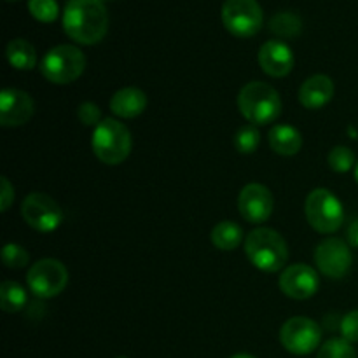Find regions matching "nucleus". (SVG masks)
<instances>
[{"label": "nucleus", "instance_id": "obj_17", "mask_svg": "<svg viewBox=\"0 0 358 358\" xmlns=\"http://www.w3.org/2000/svg\"><path fill=\"white\" fill-rule=\"evenodd\" d=\"M110 110L117 117L122 119H135L143 114L147 107V96L138 87H122L112 96Z\"/></svg>", "mask_w": 358, "mask_h": 358}, {"label": "nucleus", "instance_id": "obj_31", "mask_svg": "<svg viewBox=\"0 0 358 358\" xmlns=\"http://www.w3.org/2000/svg\"><path fill=\"white\" fill-rule=\"evenodd\" d=\"M346 241L350 243V247L358 248V219L350 224L348 231H346Z\"/></svg>", "mask_w": 358, "mask_h": 358}, {"label": "nucleus", "instance_id": "obj_5", "mask_svg": "<svg viewBox=\"0 0 358 358\" xmlns=\"http://www.w3.org/2000/svg\"><path fill=\"white\" fill-rule=\"evenodd\" d=\"M86 69V56L70 44L49 49L41 62V73L52 84H70L79 79Z\"/></svg>", "mask_w": 358, "mask_h": 358}, {"label": "nucleus", "instance_id": "obj_6", "mask_svg": "<svg viewBox=\"0 0 358 358\" xmlns=\"http://www.w3.org/2000/svg\"><path fill=\"white\" fill-rule=\"evenodd\" d=\"M308 224L317 233L332 234L345 222V208L343 203L329 189H315L308 194L304 203Z\"/></svg>", "mask_w": 358, "mask_h": 358}, {"label": "nucleus", "instance_id": "obj_1", "mask_svg": "<svg viewBox=\"0 0 358 358\" xmlns=\"http://www.w3.org/2000/svg\"><path fill=\"white\" fill-rule=\"evenodd\" d=\"M63 30L77 44H98L108 30L103 0H69L63 10Z\"/></svg>", "mask_w": 358, "mask_h": 358}, {"label": "nucleus", "instance_id": "obj_15", "mask_svg": "<svg viewBox=\"0 0 358 358\" xmlns=\"http://www.w3.org/2000/svg\"><path fill=\"white\" fill-rule=\"evenodd\" d=\"M259 65L269 77H285L292 72L296 58L285 42L268 41L259 49Z\"/></svg>", "mask_w": 358, "mask_h": 358}, {"label": "nucleus", "instance_id": "obj_12", "mask_svg": "<svg viewBox=\"0 0 358 358\" xmlns=\"http://www.w3.org/2000/svg\"><path fill=\"white\" fill-rule=\"evenodd\" d=\"M278 285L280 290L290 299L306 301L313 297L320 289V276L311 266L297 262V264L287 266L283 269Z\"/></svg>", "mask_w": 358, "mask_h": 358}, {"label": "nucleus", "instance_id": "obj_28", "mask_svg": "<svg viewBox=\"0 0 358 358\" xmlns=\"http://www.w3.org/2000/svg\"><path fill=\"white\" fill-rule=\"evenodd\" d=\"M77 115H79V121L84 126H94L96 128L101 122V110L93 101H84V103H80L79 108H77Z\"/></svg>", "mask_w": 358, "mask_h": 358}, {"label": "nucleus", "instance_id": "obj_30", "mask_svg": "<svg viewBox=\"0 0 358 358\" xmlns=\"http://www.w3.org/2000/svg\"><path fill=\"white\" fill-rule=\"evenodd\" d=\"M0 184H2V194H0V201H2V212H7L10 206V203L14 201V187L10 185L9 178L2 177L0 178Z\"/></svg>", "mask_w": 358, "mask_h": 358}, {"label": "nucleus", "instance_id": "obj_34", "mask_svg": "<svg viewBox=\"0 0 358 358\" xmlns=\"http://www.w3.org/2000/svg\"><path fill=\"white\" fill-rule=\"evenodd\" d=\"M115 358H128V357H115Z\"/></svg>", "mask_w": 358, "mask_h": 358}, {"label": "nucleus", "instance_id": "obj_18", "mask_svg": "<svg viewBox=\"0 0 358 358\" xmlns=\"http://www.w3.org/2000/svg\"><path fill=\"white\" fill-rule=\"evenodd\" d=\"M269 145L280 156H296L303 147V136L299 129L289 124L273 126L268 135Z\"/></svg>", "mask_w": 358, "mask_h": 358}, {"label": "nucleus", "instance_id": "obj_11", "mask_svg": "<svg viewBox=\"0 0 358 358\" xmlns=\"http://www.w3.org/2000/svg\"><path fill=\"white\" fill-rule=\"evenodd\" d=\"M352 250L341 238H325L315 250V262L318 271L332 280H341L352 269Z\"/></svg>", "mask_w": 358, "mask_h": 358}, {"label": "nucleus", "instance_id": "obj_7", "mask_svg": "<svg viewBox=\"0 0 358 358\" xmlns=\"http://www.w3.org/2000/svg\"><path fill=\"white\" fill-rule=\"evenodd\" d=\"M222 23L231 35L240 38L254 37L264 24V14L257 0H226Z\"/></svg>", "mask_w": 358, "mask_h": 358}, {"label": "nucleus", "instance_id": "obj_25", "mask_svg": "<svg viewBox=\"0 0 358 358\" xmlns=\"http://www.w3.org/2000/svg\"><path fill=\"white\" fill-rule=\"evenodd\" d=\"M329 166L336 173H346L355 166V154L352 149L345 145H338L329 152Z\"/></svg>", "mask_w": 358, "mask_h": 358}, {"label": "nucleus", "instance_id": "obj_4", "mask_svg": "<svg viewBox=\"0 0 358 358\" xmlns=\"http://www.w3.org/2000/svg\"><path fill=\"white\" fill-rule=\"evenodd\" d=\"M131 133L117 119H103L96 128L93 129V147L94 156L103 164H121L128 159L131 152Z\"/></svg>", "mask_w": 358, "mask_h": 358}, {"label": "nucleus", "instance_id": "obj_8", "mask_svg": "<svg viewBox=\"0 0 358 358\" xmlns=\"http://www.w3.org/2000/svg\"><path fill=\"white\" fill-rule=\"evenodd\" d=\"M280 343L292 355H310L320 346L322 327L306 317L289 318L280 329Z\"/></svg>", "mask_w": 358, "mask_h": 358}, {"label": "nucleus", "instance_id": "obj_3", "mask_svg": "<svg viewBox=\"0 0 358 358\" xmlns=\"http://www.w3.org/2000/svg\"><path fill=\"white\" fill-rule=\"evenodd\" d=\"M238 108L250 124H271L282 114V98L273 86L254 80L245 84L238 93Z\"/></svg>", "mask_w": 358, "mask_h": 358}, {"label": "nucleus", "instance_id": "obj_29", "mask_svg": "<svg viewBox=\"0 0 358 358\" xmlns=\"http://www.w3.org/2000/svg\"><path fill=\"white\" fill-rule=\"evenodd\" d=\"M341 334L343 339H346L348 343H358V310L350 311L348 315H345L341 320Z\"/></svg>", "mask_w": 358, "mask_h": 358}, {"label": "nucleus", "instance_id": "obj_22", "mask_svg": "<svg viewBox=\"0 0 358 358\" xmlns=\"http://www.w3.org/2000/svg\"><path fill=\"white\" fill-rule=\"evenodd\" d=\"M269 30L280 38H294L303 30V21L294 13H278L269 20Z\"/></svg>", "mask_w": 358, "mask_h": 358}, {"label": "nucleus", "instance_id": "obj_21", "mask_svg": "<svg viewBox=\"0 0 358 358\" xmlns=\"http://www.w3.org/2000/svg\"><path fill=\"white\" fill-rule=\"evenodd\" d=\"M27 306V290L16 282H3L0 285V308L6 313H17Z\"/></svg>", "mask_w": 358, "mask_h": 358}, {"label": "nucleus", "instance_id": "obj_2", "mask_svg": "<svg viewBox=\"0 0 358 358\" xmlns=\"http://www.w3.org/2000/svg\"><path fill=\"white\" fill-rule=\"evenodd\" d=\"M245 254L257 269L278 273L289 261V247L278 231L271 227H257L245 240Z\"/></svg>", "mask_w": 358, "mask_h": 358}, {"label": "nucleus", "instance_id": "obj_32", "mask_svg": "<svg viewBox=\"0 0 358 358\" xmlns=\"http://www.w3.org/2000/svg\"><path fill=\"white\" fill-rule=\"evenodd\" d=\"M231 358H255L254 355H248V353H238V355L231 357Z\"/></svg>", "mask_w": 358, "mask_h": 358}, {"label": "nucleus", "instance_id": "obj_20", "mask_svg": "<svg viewBox=\"0 0 358 358\" xmlns=\"http://www.w3.org/2000/svg\"><path fill=\"white\" fill-rule=\"evenodd\" d=\"M210 238L219 250L231 252L240 247V243L243 241V229L233 220H222L213 227Z\"/></svg>", "mask_w": 358, "mask_h": 358}, {"label": "nucleus", "instance_id": "obj_24", "mask_svg": "<svg viewBox=\"0 0 358 358\" xmlns=\"http://www.w3.org/2000/svg\"><path fill=\"white\" fill-rule=\"evenodd\" d=\"M317 358H358L355 348L352 346V343H348L343 338L329 339L327 343L322 345V348L318 350Z\"/></svg>", "mask_w": 358, "mask_h": 358}, {"label": "nucleus", "instance_id": "obj_33", "mask_svg": "<svg viewBox=\"0 0 358 358\" xmlns=\"http://www.w3.org/2000/svg\"><path fill=\"white\" fill-rule=\"evenodd\" d=\"M355 180H357V184H358V164H357V168H355Z\"/></svg>", "mask_w": 358, "mask_h": 358}, {"label": "nucleus", "instance_id": "obj_9", "mask_svg": "<svg viewBox=\"0 0 358 358\" xmlns=\"http://www.w3.org/2000/svg\"><path fill=\"white\" fill-rule=\"evenodd\" d=\"M27 283L30 292L41 299L59 296L69 283V271L56 259H42L28 269Z\"/></svg>", "mask_w": 358, "mask_h": 358}, {"label": "nucleus", "instance_id": "obj_13", "mask_svg": "<svg viewBox=\"0 0 358 358\" xmlns=\"http://www.w3.org/2000/svg\"><path fill=\"white\" fill-rule=\"evenodd\" d=\"M275 199L271 191L262 184H247L238 196V210L250 224H262L271 217Z\"/></svg>", "mask_w": 358, "mask_h": 358}, {"label": "nucleus", "instance_id": "obj_27", "mask_svg": "<svg viewBox=\"0 0 358 358\" xmlns=\"http://www.w3.org/2000/svg\"><path fill=\"white\" fill-rule=\"evenodd\" d=\"M2 261L9 269H21L30 262V254L21 245L7 243L2 248Z\"/></svg>", "mask_w": 358, "mask_h": 358}, {"label": "nucleus", "instance_id": "obj_14", "mask_svg": "<svg viewBox=\"0 0 358 358\" xmlns=\"http://www.w3.org/2000/svg\"><path fill=\"white\" fill-rule=\"evenodd\" d=\"M35 112V103L27 91L6 87L0 93V124L3 128H17L27 124Z\"/></svg>", "mask_w": 358, "mask_h": 358}, {"label": "nucleus", "instance_id": "obj_26", "mask_svg": "<svg viewBox=\"0 0 358 358\" xmlns=\"http://www.w3.org/2000/svg\"><path fill=\"white\" fill-rule=\"evenodd\" d=\"M28 10L41 23H52L59 13L56 0H28Z\"/></svg>", "mask_w": 358, "mask_h": 358}, {"label": "nucleus", "instance_id": "obj_19", "mask_svg": "<svg viewBox=\"0 0 358 358\" xmlns=\"http://www.w3.org/2000/svg\"><path fill=\"white\" fill-rule=\"evenodd\" d=\"M9 65L16 70H31L37 65V51L34 45L24 38H14L7 44L6 49Z\"/></svg>", "mask_w": 358, "mask_h": 358}, {"label": "nucleus", "instance_id": "obj_16", "mask_svg": "<svg viewBox=\"0 0 358 358\" xmlns=\"http://www.w3.org/2000/svg\"><path fill=\"white\" fill-rule=\"evenodd\" d=\"M334 91L336 87L331 77L317 73L303 83L299 90V101L308 110H318L332 100Z\"/></svg>", "mask_w": 358, "mask_h": 358}, {"label": "nucleus", "instance_id": "obj_10", "mask_svg": "<svg viewBox=\"0 0 358 358\" xmlns=\"http://www.w3.org/2000/svg\"><path fill=\"white\" fill-rule=\"evenodd\" d=\"M21 215L24 222L38 233H52L63 222V212L58 203L44 192H31L23 199Z\"/></svg>", "mask_w": 358, "mask_h": 358}, {"label": "nucleus", "instance_id": "obj_23", "mask_svg": "<svg viewBox=\"0 0 358 358\" xmlns=\"http://www.w3.org/2000/svg\"><path fill=\"white\" fill-rule=\"evenodd\" d=\"M259 143H261V133L254 124L243 126L234 135V147L240 154H254L259 149Z\"/></svg>", "mask_w": 358, "mask_h": 358}]
</instances>
